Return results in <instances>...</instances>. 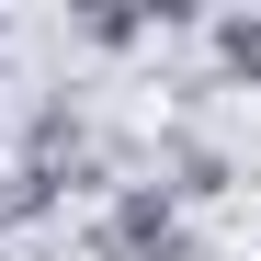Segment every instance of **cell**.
Listing matches in <instances>:
<instances>
[{
	"label": "cell",
	"instance_id": "cell-1",
	"mask_svg": "<svg viewBox=\"0 0 261 261\" xmlns=\"http://www.w3.org/2000/svg\"><path fill=\"white\" fill-rule=\"evenodd\" d=\"M80 261H204V239L159 182H114L91 204V227H80Z\"/></svg>",
	"mask_w": 261,
	"mask_h": 261
},
{
	"label": "cell",
	"instance_id": "cell-3",
	"mask_svg": "<svg viewBox=\"0 0 261 261\" xmlns=\"http://www.w3.org/2000/svg\"><path fill=\"white\" fill-rule=\"evenodd\" d=\"M204 46H216V68H227V80H261V12H216Z\"/></svg>",
	"mask_w": 261,
	"mask_h": 261
},
{
	"label": "cell",
	"instance_id": "cell-4",
	"mask_svg": "<svg viewBox=\"0 0 261 261\" xmlns=\"http://www.w3.org/2000/svg\"><path fill=\"white\" fill-rule=\"evenodd\" d=\"M0 34H12V23H0Z\"/></svg>",
	"mask_w": 261,
	"mask_h": 261
},
{
	"label": "cell",
	"instance_id": "cell-2",
	"mask_svg": "<svg viewBox=\"0 0 261 261\" xmlns=\"http://www.w3.org/2000/svg\"><path fill=\"white\" fill-rule=\"evenodd\" d=\"M148 159H159V193L182 204V216H193V204H227V193H239V159L216 148V137H193V125H159V148H148Z\"/></svg>",
	"mask_w": 261,
	"mask_h": 261
}]
</instances>
